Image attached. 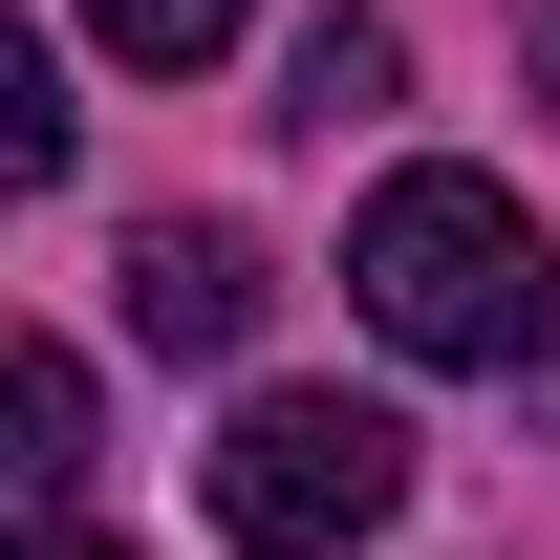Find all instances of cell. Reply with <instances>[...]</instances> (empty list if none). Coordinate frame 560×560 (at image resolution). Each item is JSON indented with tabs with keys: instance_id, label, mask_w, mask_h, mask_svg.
I'll use <instances>...</instances> for the list:
<instances>
[{
	"instance_id": "6",
	"label": "cell",
	"mask_w": 560,
	"mask_h": 560,
	"mask_svg": "<svg viewBox=\"0 0 560 560\" xmlns=\"http://www.w3.org/2000/svg\"><path fill=\"white\" fill-rule=\"evenodd\" d=\"M86 44H108V66H151V86H195L215 44H237V0H86Z\"/></svg>"
},
{
	"instance_id": "8",
	"label": "cell",
	"mask_w": 560,
	"mask_h": 560,
	"mask_svg": "<svg viewBox=\"0 0 560 560\" xmlns=\"http://www.w3.org/2000/svg\"><path fill=\"white\" fill-rule=\"evenodd\" d=\"M22 560H108V539H86V517H44V539H22Z\"/></svg>"
},
{
	"instance_id": "2",
	"label": "cell",
	"mask_w": 560,
	"mask_h": 560,
	"mask_svg": "<svg viewBox=\"0 0 560 560\" xmlns=\"http://www.w3.org/2000/svg\"><path fill=\"white\" fill-rule=\"evenodd\" d=\"M388 495H410V431L366 388H259L215 431V539L237 560H346V539H388Z\"/></svg>"
},
{
	"instance_id": "4",
	"label": "cell",
	"mask_w": 560,
	"mask_h": 560,
	"mask_svg": "<svg viewBox=\"0 0 560 560\" xmlns=\"http://www.w3.org/2000/svg\"><path fill=\"white\" fill-rule=\"evenodd\" d=\"M0 431H22V517H86V366L66 346L0 366Z\"/></svg>"
},
{
	"instance_id": "1",
	"label": "cell",
	"mask_w": 560,
	"mask_h": 560,
	"mask_svg": "<svg viewBox=\"0 0 560 560\" xmlns=\"http://www.w3.org/2000/svg\"><path fill=\"white\" fill-rule=\"evenodd\" d=\"M346 302L410 366H517L560 324V259H539V215L495 195V173H388V195L346 215Z\"/></svg>"
},
{
	"instance_id": "3",
	"label": "cell",
	"mask_w": 560,
	"mask_h": 560,
	"mask_svg": "<svg viewBox=\"0 0 560 560\" xmlns=\"http://www.w3.org/2000/svg\"><path fill=\"white\" fill-rule=\"evenodd\" d=\"M108 302H130V346H173V366H237V346H259V237H237V215H151Z\"/></svg>"
},
{
	"instance_id": "9",
	"label": "cell",
	"mask_w": 560,
	"mask_h": 560,
	"mask_svg": "<svg viewBox=\"0 0 560 560\" xmlns=\"http://www.w3.org/2000/svg\"><path fill=\"white\" fill-rule=\"evenodd\" d=\"M539 86H560V22H539Z\"/></svg>"
},
{
	"instance_id": "7",
	"label": "cell",
	"mask_w": 560,
	"mask_h": 560,
	"mask_svg": "<svg viewBox=\"0 0 560 560\" xmlns=\"http://www.w3.org/2000/svg\"><path fill=\"white\" fill-rule=\"evenodd\" d=\"M0 173H22V195L66 173V66H44V44H0Z\"/></svg>"
},
{
	"instance_id": "5",
	"label": "cell",
	"mask_w": 560,
	"mask_h": 560,
	"mask_svg": "<svg viewBox=\"0 0 560 560\" xmlns=\"http://www.w3.org/2000/svg\"><path fill=\"white\" fill-rule=\"evenodd\" d=\"M388 86H410V44H388V22H302V66H280V108H302V130H366Z\"/></svg>"
}]
</instances>
